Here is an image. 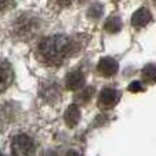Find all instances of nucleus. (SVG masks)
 Segmentation results:
<instances>
[{"label":"nucleus","instance_id":"f257e3e1","mask_svg":"<svg viewBox=\"0 0 156 156\" xmlns=\"http://www.w3.org/2000/svg\"><path fill=\"white\" fill-rule=\"evenodd\" d=\"M40 55L49 65H62L73 52L71 38L62 34H55L45 37L38 44Z\"/></svg>","mask_w":156,"mask_h":156},{"label":"nucleus","instance_id":"f03ea898","mask_svg":"<svg viewBox=\"0 0 156 156\" xmlns=\"http://www.w3.org/2000/svg\"><path fill=\"white\" fill-rule=\"evenodd\" d=\"M12 151L16 156H34L36 147L29 136L19 134L12 141Z\"/></svg>","mask_w":156,"mask_h":156},{"label":"nucleus","instance_id":"7ed1b4c3","mask_svg":"<svg viewBox=\"0 0 156 156\" xmlns=\"http://www.w3.org/2000/svg\"><path fill=\"white\" fill-rule=\"evenodd\" d=\"M119 97H121V93L119 90L112 88H105L101 90L99 97V105L103 110H110L112 108L116 103L119 101Z\"/></svg>","mask_w":156,"mask_h":156},{"label":"nucleus","instance_id":"20e7f679","mask_svg":"<svg viewBox=\"0 0 156 156\" xmlns=\"http://www.w3.org/2000/svg\"><path fill=\"white\" fill-rule=\"evenodd\" d=\"M97 70H99V73L101 74V76L111 77L118 71V63H116V60H114L112 58H103L99 62Z\"/></svg>","mask_w":156,"mask_h":156},{"label":"nucleus","instance_id":"39448f33","mask_svg":"<svg viewBox=\"0 0 156 156\" xmlns=\"http://www.w3.org/2000/svg\"><path fill=\"white\" fill-rule=\"evenodd\" d=\"M12 81V70L7 62L0 60V93L10 86Z\"/></svg>","mask_w":156,"mask_h":156},{"label":"nucleus","instance_id":"423d86ee","mask_svg":"<svg viewBox=\"0 0 156 156\" xmlns=\"http://www.w3.org/2000/svg\"><path fill=\"white\" fill-rule=\"evenodd\" d=\"M85 83V77L81 71H71L69 73V76L66 77V88L69 90H78L81 89Z\"/></svg>","mask_w":156,"mask_h":156},{"label":"nucleus","instance_id":"0eeeda50","mask_svg":"<svg viewBox=\"0 0 156 156\" xmlns=\"http://www.w3.org/2000/svg\"><path fill=\"white\" fill-rule=\"evenodd\" d=\"M151 21V12L147 8H140L138 11H136L134 15L132 18V23L134 27H144L149 23Z\"/></svg>","mask_w":156,"mask_h":156},{"label":"nucleus","instance_id":"6e6552de","mask_svg":"<svg viewBox=\"0 0 156 156\" xmlns=\"http://www.w3.org/2000/svg\"><path fill=\"white\" fill-rule=\"evenodd\" d=\"M80 118H81V111H80V108H78V105L71 104L65 112L66 125H67L69 127H74L78 122H80Z\"/></svg>","mask_w":156,"mask_h":156},{"label":"nucleus","instance_id":"1a4fd4ad","mask_svg":"<svg viewBox=\"0 0 156 156\" xmlns=\"http://www.w3.org/2000/svg\"><path fill=\"white\" fill-rule=\"evenodd\" d=\"M121 27H122V21L118 18V16H111V18H108L107 22L104 23V29L110 33L119 32Z\"/></svg>","mask_w":156,"mask_h":156},{"label":"nucleus","instance_id":"9d476101","mask_svg":"<svg viewBox=\"0 0 156 156\" xmlns=\"http://www.w3.org/2000/svg\"><path fill=\"white\" fill-rule=\"evenodd\" d=\"M143 78L148 83H156V65H147L143 70Z\"/></svg>","mask_w":156,"mask_h":156},{"label":"nucleus","instance_id":"9b49d317","mask_svg":"<svg viewBox=\"0 0 156 156\" xmlns=\"http://www.w3.org/2000/svg\"><path fill=\"white\" fill-rule=\"evenodd\" d=\"M93 93H94L93 88H90V86H88V88H85L82 92H81L80 94H78V99H80V101L86 103V101H89V100L92 99V96H93Z\"/></svg>","mask_w":156,"mask_h":156},{"label":"nucleus","instance_id":"f8f14e48","mask_svg":"<svg viewBox=\"0 0 156 156\" xmlns=\"http://www.w3.org/2000/svg\"><path fill=\"white\" fill-rule=\"evenodd\" d=\"M129 90L130 92H143L144 90V86L141 85V82H138V81H134V82H132L129 85Z\"/></svg>","mask_w":156,"mask_h":156},{"label":"nucleus","instance_id":"ddd939ff","mask_svg":"<svg viewBox=\"0 0 156 156\" xmlns=\"http://www.w3.org/2000/svg\"><path fill=\"white\" fill-rule=\"evenodd\" d=\"M8 3H10V0H0V10H4V8H7Z\"/></svg>","mask_w":156,"mask_h":156},{"label":"nucleus","instance_id":"4468645a","mask_svg":"<svg viewBox=\"0 0 156 156\" xmlns=\"http://www.w3.org/2000/svg\"><path fill=\"white\" fill-rule=\"evenodd\" d=\"M44 156H59V155H58L55 151H47L45 154H44Z\"/></svg>","mask_w":156,"mask_h":156},{"label":"nucleus","instance_id":"2eb2a0df","mask_svg":"<svg viewBox=\"0 0 156 156\" xmlns=\"http://www.w3.org/2000/svg\"><path fill=\"white\" fill-rule=\"evenodd\" d=\"M59 4H62V5H67V4H70V2L71 0H56Z\"/></svg>","mask_w":156,"mask_h":156},{"label":"nucleus","instance_id":"dca6fc26","mask_svg":"<svg viewBox=\"0 0 156 156\" xmlns=\"http://www.w3.org/2000/svg\"><path fill=\"white\" fill-rule=\"evenodd\" d=\"M66 156H81V155L78 154L77 151H69L67 154H66Z\"/></svg>","mask_w":156,"mask_h":156},{"label":"nucleus","instance_id":"f3484780","mask_svg":"<svg viewBox=\"0 0 156 156\" xmlns=\"http://www.w3.org/2000/svg\"><path fill=\"white\" fill-rule=\"evenodd\" d=\"M0 156H3V155H2V152H0Z\"/></svg>","mask_w":156,"mask_h":156}]
</instances>
